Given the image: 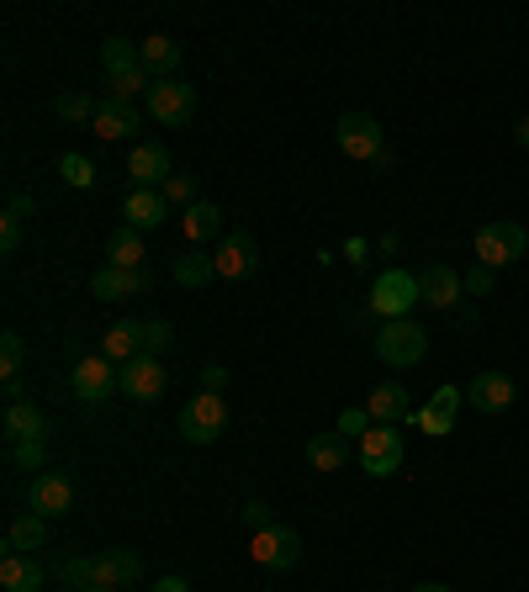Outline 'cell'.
Listing matches in <instances>:
<instances>
[{"instance_id": "6da1fadb", "label": "cell", "mask_w": 529, "mask_h": 592, "mask_svg": "<svg viewBox=\"0 0 529 592\" xmlns=\"http://www.w3.org/2000/svg\"><path fill=\"white\" fill-rule=\"evenodd\" d=\"M70 588H133L144 577V555L138 550H101V555H74L70 567Z\"/></svg>"}, {"instance_id": "7a4b0ae2", "label": "cell", "mask_w": 529, "mask_h": 592, "mask_svg": "<svg viewBox=\"0 0 529 592\" xmlns=\"http://www.w3.org/2000/svg\"><path fill=\"white\" fill-rule=\"evenodd\" d=\"M424 355H429V333L418 329L413 318H392V323H382V333H376V360H382V365H392V371H413Z\"/></svg>"}, {"instance_id": "3957f363", "label": "cell", "mask_w": 529, "mask_h": 592, "mask_svg": "<svg viewBox=\"0 0 529 592\" xmlns=\"http://www.w3.org/2000/svg\"><path fill=\"white\" fill-rule=\"evenodd\" d=\"M334 143L344 159H355V165H382L386 148H382V122L371 117V112H344L334 127Z\"/></svg>"}, {"instance_id": "277c9868", "label": "cell", "mask_w": 529, "mask_h": 592, "mask_svg": "<svg viewBox=\"0 0 529 592\" xmlns=\"http://www.w3.org/2000/svg\"><path fill=\"white\" fill-rule=\"evenodd\" d=\"M525 249H529V228H519V222H481L477 238H471V255H477V264H487V270L514 264Z\"/></svg>"}, {"instance_id": "5b68a950", "label": "cell", "mask_w": 529, "mask_h": 592, "mask_svg": "<svg viewBox=\"0 0 529 592\" xmlns=\"http://www.w3.org/2000/svg\"><path fill=\"white\" fill-rule=\"evenodd\" d=\"M413 302H424V291H418V276L413 270H382L376 281H371V312H382L386 323L392 318H413Z\"/></svg>"}, {"instance_id": "8992f818", "label": "cell", "mask_w": 529, "mask_h": 592, "mask_svg": "<svg viewBox=\"0 0 529 592\" xmlns=\"http://www.w3.org/2000/svg\"><path fill=\"white\" fill-rule=\"evenodd\" d=\"M180 439H191V445H212L222 439V428H228V403H222V392H196L191 403L180 407Z\"/></svg>"}, {"instance_id": "52a82bcc", "label": "cell", "mask_w": 529, "mask_h": 592, "mask_svg": "<svg viewBox=\"0 0 529 592\" xmlns=\"http://www.w3.org/2000/svg\"><path fill=\"white\" fill-rule=\"evenodd\" d=\"M144 112L159 122V127H191L196 85H186V80H154V91L144 95Z\"/></svg>"}, {"instance_id": "ba28073f", "label": "cell", "mask_w": 529, "mask_h": 592, "mask_svg": "<svg viewBox=\"0 0 529 592\" xmlns=\"http://www.w3.org/2000/svg\"><path fill=\"white\" fill-rule=\"evenodd\" d=\"M249 555H255V567H264V571H287L302 561V534H297L291 523H270L260 534H249Z\"/></svg>"}, {"instance_id": "9c48e42d", "label": "cell", "mask_w": 529, "mask_h": 592, "mask_svg": "<svg viewBox=\"0 0 529 592\" xmlns=\"http://www.w3.org/2000/svg\"><path fill=\"white\" fill-rule=\"evenodd\" d=\"M74 397L80 403H106V397H117L122 392V365H112L106 355H85V360H74Z\"/></svg>"}, {"instance_id": "30bf717a", "label": "cell", "mask_w": 529, "mask_h": 592, "mask_svg": "<svg viewBox=\"0 0 529 592\" xmlns=\"http://www.w3.org/2000/svg\"><path fill=\"white\" fill-rule=\"evenodd\" d=\"M403 428L397 424H371V434L361 439V466L371 476H397V466H403Z\"/></svg>"}, {"instance_id": "8fae6325", "label": "cell", "mask_w": 529, "mask_h": 592, "mask_svg": "<svg viewBox=\"0 0 529 592\" xmlns=\"http://www.w3.org/2000/svg\"><path fill=\"white\" fill-rule=\"evenodd\" d=\"M165 386H169V376L154 355H138L122 365V397H127V403H159Z\"/></svg>"}, {"instance_id": "7c38bea8", "label": "cell", "mask_w": 529, "mask_h": 592, "mask_svg": "<svg viewBox=\"0 0 529 592\" xmlns=\"http://www.w3.org/2000/svg\"><path fill=\"white\" fill-rule=\"evenodd\" d=\"M27 508L43 513V519H64L74 508V481L64 471H38L32 476V492H27Z\"/></svg>"}, {"instance_id": "4fadbf2b", "label": "cell", "mask_w": 529, "mask_h": 592, "mask_svg": "<svg viewBox=\"0 0 529 592\" xmlns=\"http://www.w3.org/2000/svg\"><path fill=\"white\" fill-rule=\"evenodd\" d=\"M127 175H133V190H165L169 186V148L165 143H133Z\"/></svg>"}, {"instance_id": "5bb4252c", "label": "cell", "mask_w": 529, "mask_h": 592, "mask_svg": "<svg viewBox=\"0 0 529 592\" xmlns=\"http://www.w3.org/2000/svg\"><path fill=\"white\" fill-rule=\"evenodd\" d=\"M91 133L106 143H117V138H133L138 133V106L127 101V95H101V106H96V122H91Z\"/></svg>"}, {"instance_id": "9a60e30c", "label": "cell", "mask_w": 529, "mask_h": 592, "mask_svg": "<svg viewBox=\"0 0 529 592\" xmlns=\"http://www.w3.org/2000/svg\"><path fill=\"white\" fill-rule=\"evenodd\" d=\"M212 260H217V276H222V281H243V276L260 270V243H255L249 233H228L222 243H217Z\"/></svg>"}, {"instance_id": "2e32d148", "label": "cell", "mask_w": 529, "mask_h": 592, "mask_svg": "<svg viewBox=\"0 0 529 592\" xmlns=\"http://www.w3.org/2000/svg\"><path fill=\"white\" fill-rule=\"evenodd\" d=\"M466 403L477 407V413H508L514 407V376H504V371H481V376H471V386H466Z\"/></svg>"}, {"instance_id": "e0dca14e", "label": "cell", "mask_w": 529, "mask_h": 592, "mask_svg": "<svg viewBox=\"0 0 529 592\" xmlns=\"http://www.w3.org/2000/svg\"><path fill=\"white\" fill-rule=\"evenodd\" d=\"M148 285H154L148 270H117V264H106V270L91 276V297H96V302H117V297H144Z\"/></svg>"}, {"instance_id": "ac0fdd59", "label": "cell", "mask_w": 529, "mask_h": 592, "mask_svg": "<svg viewBox=\"0 0 529 592\" xmlns=\"http://www.w3.org/2000/svg\"><path fill=\"white\" fill-rule=\"evenodd\" d=\"M418 291H424V302H429V308H456L460 291H466V276L450 270V264H429V270L418 276Z\"/></svg>"}, {"instance_id": "d6986e66", "label": "cell", "mask_w": 529, "mask_h": 592, "mask_svg": "<svg viewBox=\"0 0 529 592\" xmlns=\"http://www.w3.org/2000/svg\"><path fill=\"white\" fill-rule=\"evenodd\" d=\"M165 212H169L165 190H127V201H122V222H127V228H138V233L159 228Z\"/></svg>"}, {"instance_id": "ffe728a7", "label": "cell", "mask_w": 529, "mask_h": 592, "mask_svg": "<svg viewBox=\"0 0 529 592\" xmlns=\"http://www.w3.org/2000/svg\"><path fill=\"white\" fill-rule=\"evenodd\" d=\"M365 413L376 418V424H403V418H413V397L403 381H382L376 392H371V403H365Z\"/></svg>"}, {"instance_id": "44dd1931", "label": "cell", "mask_w": 529, "mask_h": 592, "mask_svg": "<svg viewBox=\"0 0 529 592\" xmlns=\"http://www.w3.org/2000/svg\"><path fill=\"white\" fill-rule=\"evenodd\" d=\"M101 355L112 360V365L138 360V355H144V323H133V318L112 323V329H106V339H101Z\"/></svg>"}, {"instance_id": "7402d4cb", "label": "cell", "mask_w": 529, "mask_h": 592, "mask_svg": "<svg viewBox=\"0 0 529 592\" xmlns=\"http://www.w3.org/2000/svg\"><path fill=\"white\" fill-rule=\"evenodd\" d=\"M138 59H144V70L154 74V80H175V70H180V59H186V48L175 43V38H144L138 43Z\"/></svg>"}, {"instance_id": "603a6c76", "label": "cell", "mask_w": 529, "mask_h": 592, "mask_svg": "<svg viewBox=\"0 0 529 592\" xmlns=\"http://www.w3.org/2000/svg\"><path fill=\"white\" fill-rule=\"evenodd\" d=\"M0 588L6 592H38L43 588V567L32 561V555H0Z\"/></svg>"}, {"instance_id": "cb8c5ba5", "label": "cell", "mask_w": 529, "mask_h": 592, "mask_svg": "<svg viewBox=\"0 0 529 592\" xmlns=\"http://www.w3.org/2000/svg\"><path fill=\"white\" fill-rule=\"evenodd\" d=\"M43 540H49V519L43 513H22L6 529V550L11 555H32V550H43Z\"/></svg>"}, {"instance_id": "d4e9b609", "label": "cell", "mask_w": 529, "mask_h": 592, "mask_svg": "<svg viewBox=\"0 0 529 592\" xmlns=\"http://www.w3.org/2000/svg\"><path fill=\"white\" fill-rule=\"evenodd\" d=\"M6 439L22 445V439H49V418L32 403H11L6 407Z\"/></svg>"}, {"instance_id": "484cf974", "label": "cell", "mask_w": 529, "mask_h": 592, "mask_svg": "<svg viewBox=\"0 0 529 592\" xmlns=\"http://www.w3.org/2000/svg\"><path fill=\"white\" fill-rule=\"evenodd\" d=\"M106 264H117V270H144V238H138V228L122 222L117 233L106 238Z\"/></svg>"}, {"instance_id": "4316f807", "label": "cell", "mask_w": 529, "mask_h": 592, "mask_svg": "<svg viewBox=\"0 0 529 592\" xmlns=\"http://www.w3.org/2000/svg\"><path fill=\"white\" fill-rule=\"evenodd\" d=\"M344 460H350V439H344V434H313V439H308V466H318V471H339V466H344Z\"/></svg>"}, {"instance_id": "83f0119b", "label": "cell", "mask_w": 529, "mask_h": 592, "mask_svg": "<svg viewBox=\"0 0 529 592\" xmlns=\"http://www.w3.org/2000/svg\"><path fill=\"white\" fill-rule=\"evenodd\" d=\"M101 64H106V80H122V74L144 70V59H138V43H133V38H106V43H101Z\"/></svg>"}, {"instance_id": "f1b7e54d", "label": "cell", "mask_w": 529, "mask_h": 592, "mask_svg": "<svg viewBox=\"0 0 529 592\" xmlns=\"http://www.w3.org/2000/svg\"><path fill=\"white\" fill-rule=\"evenodd\" d=\"M180 228H186L191 243H207V238H217V228H222V212H217L212 201H191L186 217H180Z\"/></svg>"}, {"instance_id": "f546056e", "label": "cell", "mask_w": 529, "mask_h": 592, "mask_svg": "<svg viewBox=\"0 0 529 592\" xmlns=\"http://www.w3.org/2000/svg\"><path fill=\"white\" fill-rule=\"evenodd\" d=\"M217 281V260L212 255H180L175 260V285H186V291H196V285Z\"/></svg>"}, {"instance_id": "4dcf8cb0", "label": "cell", "mask_w": 529, "mask_h": 592, "mask_svg": "<svg viewBox=\"0 0 529 592\" xmlns=\"http://www.w3.org/2000/svg\"><path fill=\"white\" fill-rule=\"evenodd\" d=\"M22 360H27V344H22V333H0V381H17L22 376Z\"/></svg>"}, {"instance_id": "1f68e13d", "label": "cell", "mask_w": 529, "mask_h": 592, "mask_svg": "<svg viewBox=\"0 0 529 592\" xmlns=\"http://www.w3.org/2000/svg\"><path fill=\"white\" fill-rule=\"evenodd\" d=\"M59 175H64V180H70V186H96V165H91V159H85V154H64V159H59Z\"/></svg>"}, {"instance_id": "d6a6232c", "label": "cell", "mask_w": 529, "mask_h": 592, "mask_svg": "<svg viewBox=\"0 0 529 592\" xmlns=\"http://www.w3.org/2000/svg\"><path fill=\"white\" fill-rule=\"evenodd\" d=\"M371 424H376V418H371L365 407H344V413H339V434H344V439H365Z\"/></svg>"}, {"instance_id": "836d02e7", "label": "cell", "mask_w": 529, "mask_h": 592, "mask_svg": "<svg viewBox=\"0 0 529 592\" xmlns=\"http://www.w3.org/2000/svg\"><path fill=\"white\" fill-rule=\"evenodd\" d=\"M11 466H22V471H43V439H22V445H11Z\"/></svg>"}, {"instance_id": "e575fe53", "label": "cell", "mask_w": 529, "mask_h": 592, "mask_svg": "<svg viewBox=\"0 0 529 592\" xmlns=\"http://www.w3.org/2000/svg\"><path fill=\"white\" fill-rule=\"evenodd\" d=\"M96 106H101V101H91V95H80V91L59 101V112H64L70 122H96Z\"/></svg>"}, {"instance_id": "d590c367", "label": "cell", "mask_w": 529, "mask_h": 592, "mask_svg": "<svg viewBox=\"0 0 529 592\" xmlns=\"http://www.w3.org/2000/svg\"><path fill=\"white\" fill-rule=\"evenodd\" d=\"M413 424L424 428L429 439H445V434L456 428V418H445V413H434V407H418V413H413Z\"/></svg>"}, {"instance_id": "8d00e7d4", "label": "cell", "mask_w": 529, "mask_h": 592, "mask_svg": "<svg viewBox=\"0 0 529 592\" xmlns=\"http://www.w3.org/2000/svg\"><path fill=\"white\" fill-rule=\"evenodd\" d=\"M165 350H169V323L165 318H154V323H144V355L159 360Z\"/></svg>"}, {"instance_id": "74e56055", "label": "cell", "mask_w": 529, "mask_h": 592, "mask_svg": "<svg viewBox=\"0 0 529 592\" xmlns=\"http://www.w3.org/2000/svg\"><path fill=\"white\" fill-rule=\"evenodd\" d=\"M460 403H466V392H456V386H439V392L429 397V407L434 413H445V418H456Z\"/></svg>"}, {"instance_id": "f35d334b", "label": "cell", "mask_w": 529, "mask_h": 592, "mask_svg": "<svg viewBox=\"0 0 529 592\" xmlns=\"http://www.w3.org/2000/svg\"><path fill=\"white\" fill-rule=\"evenodd\" d=\"M17 243H22V212H11V207H6V217H0V249L11 255Z\"/></svg>"}, {"instance_id": "ab89813d", "label": "cell", "mask_w": 529, "mask_h": 592, "mask_svg": "<svg viewBox=\"0 0 529 592\" xmlns=\"http://www.w3.org/2000/svg\"><path fill=\"white\" fill-rule=\"evenodd\" d=\"M191 196H196V180H191V175H169L165 201H180V207H191Z\"/></svg>"}, {"instance_id": "60d3db41", "label": "cell", "mask_w": 529, "mask_h": 592, "mask_svg": "<svg viewBox=\"0 0 529 592\" xmlns=\"http://www.w3.org/2000/svg\"><path fill=\"white\" fill-rule=\"evenodd\" d=\"M466 291H471V297H487V291H492V270H487V264L466 270Z\"/></svg>"}, {"instance_id": "b9f144b4", "label": "cell", "mask_w": 529, "mask_h": 592, "mask_svg": "<svg viewBox=\"0 0 529 592\" xmlns=\"http://www.w3.org/2000/svg\"><path fill=\"white\" fill-rule=\"evenodd\" d=\"M243 523H249V534H260V529H270V508H264V502H249V508H243Z\"/></svg>"}, {"instance_id": "7bdbcfd3", "label": "cell", "mask_w": 529, "mask_h": 592, "mask_svg": "<svg viewBox=\"0 0 529 592\" xmlns=\"http://www.w3.org/2000/svg\"><path fill=\"white\" fill-rule=\"evenodd\" d=\"M228 386V371L222 365H207V376H201V392H222Z\"/></svg>"}, {"instance_id": "ee69618b", "label": "cell", "mask_w": 529, "mask_h": 592, "mask_svg": "<svg viewBox=\"0 0 529 592\" xmlns=\"http://www.w3.org/2000/svg\"><path fill=\"white\" fill-rule=\"evenodd\" d=\"M154 592H191V588H186V577H159V588Z\"/></svg>"}, {"instance_id": "f6af8a7d", "label": "cell", "mask_w": 529, "mask_h": 592, "mask_svg": "<svg viewBox=\"0 0 529 592\" xmlns=\"http://www.w3.org/2000/svg\"><path fill=\"white\" fill-rule=\"evenodd\" d=\"M514 143H519V148H529V117L519 122V127H514Z\"/></svg>"}, {"instance_id": "bcb514c9", "label": "cell", "mask_w": 529, "mask_h": 592, "mask_svg": "<svg viewBox=\"0 0 529 592\" xmlns=\"http://www.w3.org/2000/svg\"><path fill=\"white\" fill-rule=\"evenodd\" d=\"M413 592H456V588H445V582H424V588H413Z\"/></svg>"}, {"instance_id": "7dc6e473", "label": "cell", "mask_w": 529, "mask_h": 592, "mask_svg": "<svg viewBox=\"0 0 529 592\" xmlns=\"http://www.w3.org/2000/svg\"><path fill=\"white\" fill-rule=\"evenodd\" d=\"M80 592H117V588H80Z\"/></svg>"}]
</instances>
